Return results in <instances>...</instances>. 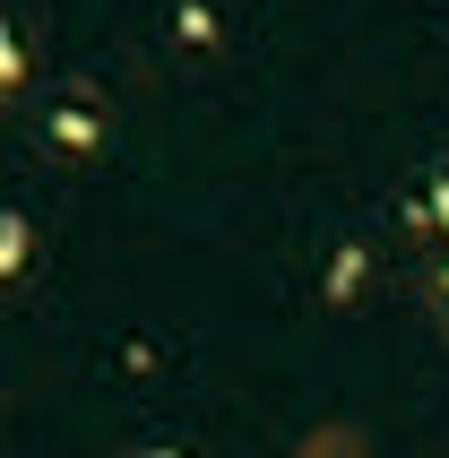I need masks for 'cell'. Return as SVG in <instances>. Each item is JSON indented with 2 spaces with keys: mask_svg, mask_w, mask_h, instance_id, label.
Listing matches in <instances>:
<instances>
[{
  "mask_svg": "<svg viewBox=\"0 0 449 458\" xmlns=\"http://www.w3.org/2000/svg\"><path fill=\"white\" fill-rule=\"evenodd\" d=\"M294 458H372V441H363V424H311Z\"/></svg>",
  "mask_w": 449,
  "mask_h": 458,
  "instance_id": "obj_1",
  "label": "cell"
},
{
  "mask_svg": "<svg viewBox=\"0 0 449 458\" xmlns=\"http://www.w3.org/2000/svg\"><path fill=\"white\" fill-rule=\"evenodd\" d=\"M148 458H174V450H148Z\"/></svg>",
  "mask_w": 449,
  "mask_h": 458,
  "instance_id": "obj_2",
  "label": "cell"
}]
</instances>
